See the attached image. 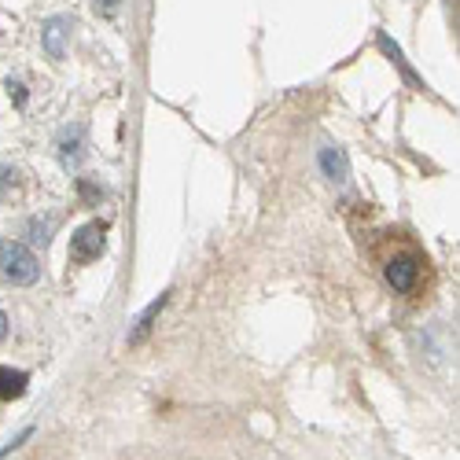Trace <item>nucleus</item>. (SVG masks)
<instances>
[{
    "instance_id": "7ed1b4c3",
    "label": "nucleus",
    "mask_w": 460,
    "mask_h": 460,
    "mask_svg": "<svg viewBox=\"0 0 460 460\" xmlns=\"http://www.w3.org/2000/svg\"><path fill=\"white\" fill-rule=\"evenodd\" d=\"M383 277H387V284L398 295H409L420 280V258L416 254H394L387 265H383Z\"/></svg>"
},
{
    "instance_id": "423d86ee",
    "label": "nucleus",
    "mask_w": 460,
    "mask_h": 460,
    "mask_svg": "<svg viewBox=\"0 0 460 460\" xmlns=\"http://www.w3.org/2000/svg\"><path fill=\"white\" fill-rule=\"evenodd\" d=\"M4 335H8V317L0 314V339H4Z\"/></svg>"
},
{
    "instance_id": "f03ea898",
    "label": "nucleus",
    "mask_w": 460,
    "mask_h": 460,
    "mask_svg": "<svg viewBox=\"0 0 460 460\" xmlns=\"http://www.w3.org/2000/svg\"><path fill=\"white\" fill-rule=\"evenodd\" d=\"M103 247H107V221H89L85 228H78V233L70 236V261L89 265L103 254Z\"/></svg>"
},
{
    "instance_id": "39448f33",
    "label": "nucleus",
    "mask_w": 460,
    "mask_h": 460,
    "mask_svg": "<svg viewBox=\"0 0 460 460\" xmlns=\"http://www.w3.org/2000/svg\"><path fill=\"white\" fill-rule=\"evenodd\" d=\"M321 166H324V173H328L332 181H347V159H342V151L324 147V151H321Z\"/></svg>"
},
{
    "instance_id": "f257e3e1",
    "label": "nucleus",
    "mask_w": 460,
    "mask_h": 460,
    "mask_svg": "<svg viewBox=\"0 0 460 460\" xmlns=\"http://www.w3.org/2000/svg\"><path fill=\"white\" fill-rule=\"evenodd\" d=\"M37 277H41V265H37V258L22 243H15V240L0 243V280L12 288H26Z\"/></svg>"
},
{
    "instance_id": "20e7f679",
    "label": "nucleus",
    "mask_w": 460,
    "mask_h": 460,
    "mask_svg": "<svg viewBox=\"0 0 460 460\" xmlns=\"http://www.w3.org/2000/svg\"><path fill=\"white\" fill-rule=\"evenodd\" d=\"M26 383H30L26 372H19V368H0V402L22 398V394H26Z\"/></svg>"
}]
</instances>
